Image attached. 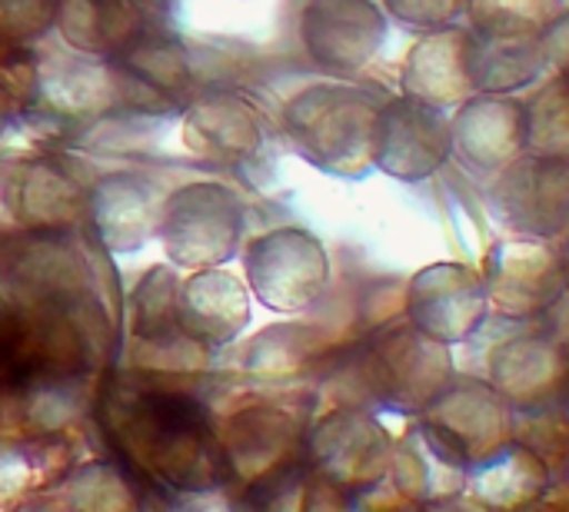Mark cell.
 <instances>
[{
  "instance_id": "30",
  "label": "cell",
  "mask_w": 569,
  "mask_h": 512,
  "mask_svg": "<svg viewBox=\"0 0 569 512\" xmlns=\"http://www.w3.org/2000/svg\"><path fill=\"white\" fill-rule=\"evenodd\" d=\"M567 486H569V453H567Z\"/></svg>"
},
{
  "instance_id": "7",
  "label": "cell",
  "mask_w": 569,
  "mask_h": 512,
  "mask_svg": "<svg viewBox=\"0 0 569 512\" xmlns=\"http://www.w3.org/2000/svg\"><path fill=\"white\" fill-rule=\"evenodd\" d=\"M453 153L447 110L400 93L383 100L373 123V167L393 180L417 183L433 177Z\"/></svg>"
},
{
  "instance_id": "29",
  "label": "cell",
  "mask_w": 569,
  "mask_h": 512,
  "mask_svg": "<svg viewBox=\"0 0 569 512\" xmlns=\"http://www.w3.org/2000/svg\"><path fill=\"white\" fill-rule=\"evenodd\" d=\"M563 347H567V353H569V327H563V323H553V330H550Z\"/></svg>"
},
{
  "instance_id": "15",
  "label": "cell",
  "mask_w": 569,
  "mask_h": 512,
  "mask_svg": "<svg viewBox=\"0 0 569 512\" xmlns=\"http://www.w3.org/2000/svg\"><path fill=\"white\" fill-rule=\"evenodd\" d=\"M390 486L400 500L417 506H440L467 493L470 463L423 420L393 440Z\"/></svg>"
},
{
  "instance_id": "2",
  "label": "cell",
  "mask_w": 569,
  "mask_h": 512,
  "mask_svg": "<svg viewBox=\"0 0 569 512\" xmlns=\"http://www.w3.org/2000/svg\"><path fill=\"white\" fill-rule=\"evenodd\" d=\"M240 240L243 203L230 187L217 180H197L163 197L157 243L177 270L227 267L240 257Z\"/></svg>"
},
{
  "instance_id": "5",
  "label": "cell",
  "mask_w": 569,
  "mask_h": 512,
  "mask_svg": "<svg viewBox=\"0 0 569 512\" xmlns=\"http://www.w3.org/2000/svg\"><path fill=\"white\" fill-rule=\"evenodd\" d=\"M307 456L333 490H373L390 476L393 440L377 416L360 406L323 413L307 433Z\"/></svg>"
},
{
  "instance_id": "4",
  "label": "cell",
  "mask_w": 569,
  "mask_h": 512,
  "mask_svg": "<svg viewBox=\"0 0 569 512\" xmlns=\"http://www.w3.org/2000/svg\"><path fill=\"white\" fill-rule=\"evenodd\" d=\"M243 280L267 310L303 313L330 287V257L303 227H273L243 250Z\"/></svg>"
},
{
  "instance_id": "20",
  "label": "cell",
  "mask_w": 569,
  "mask_h": 512,
  "mask_svg": "<svg viewBox=\"0 0 569 512\" xmlns=\"http://www.w3.org/2000/svg\"><path fill=\"white\" fill-rule=\"evenodd\" d=\"M550 490V463L523 440L507 443L483 463L470 466L467 493L473 503L490 510L533 506Z\"/></svg>"
},
{
  "instance_id": "12",
  "label": "cell",
  "mask_w": 569,
  "mask_h": 512,
  "mask_svg": "<svg viewBox=\"0 0 569 512\" xmlns=\"http://www.w3.org/2000/svg\"><path fill=\"white\" fill-rule=\"evenodd\" d=\"M567 377V347L547 327H530L493 347L483 380L517 413H537L557 406Z\"/></svg>"
},
{
  "instance_id": "14",
  "label": "cell",
  "mask_w": 569,
  "mask_h": 512,
  "mask_svg": "<svg viewBox=\"0 0 569 512\" xmlns=\"http://www.w3.org/2000/svg\"><path fill=\"white\" fill-rule=\"evenodd\" d=\"M250 287L223 267L190 270L177 287V333L203 350L233 343L250 327Z\"/></svg>"
},
{
  "instance_id": "24",
  "label": "cell",
  "mask_w": 569,
  "mask_h": 512,
  "mask_svg": "<svg viewBox=\"0 0 569 512\" xmlns=\"http://www.w3.org/2000/svg\"><path fill=\"white\" fill-rule=\"evenodd\" d=\"M60 0H0V33L3 37H40L57 23Z\"/></svg>"
},
{
  "instance_id": "8",
  "label": "cell",
  "mask_w": 569,
  "mask_h": 512,
  "mask_svg": "<svg viewBox=\"0 0 569 512\" xmlns=\"http://www.w3.org/2000/svg\"><path fill=\"white\" fill-rule=\"evenodd\" d=\"M483 283L490 293V310L517 323L543 320L567 297L560 250H550L547 240L517 233L487 253Z\"/></svg>"
},
{
  "instance_id": "18",
  "label": "cell",
  "mask_w": 569,
  "mask_h": 512,
  "mask_svg": "<svg viewBox=\"0 0 569 512\" xmlns=\"http://www.w3.org/2000/svg\"><path fill=\"white\" fill-rule=\"evenodd\" d=\"M403 93L427 100L440 110H453L463 103L470 87V30L463 27H437L427 30L407 53L400 73Z\"/></svg>"
},
{
  "instance_id": "25",
  "label": "cell",
  "mask_w": 569,
  "mask_h": 512,
  "mask_svg": "<svg viewBox=\"0 0 569 512\" xmlns=\"http://www.w3.org/2000/svg\"><path fill=\"white\" fill-rule=\"evenodd\" d=\"M380 7L413 30H437L467 13V0H380Z\"/></svg>"
},
{
  "instance_id": "28",
  "label": "cell",
  "mask_w": 569,
  "mask_h": 512,
  "mask_svg": "<svg viewBox=\"0 0 569 512\" xmlns=\"http://www.w3.org/2000/svg\"><path fill=\"white\" fill-rule=\"evenodd\" d=\"M560 267H563V283L569 293V237H563V247H560Z\"/></svg>"
},
{
  "instance_id": "22",
  "label": "cell",
  "mask_w": 569,
  "mask_h": 512,
  "mask_svg": "<svg viewBox=\"0 0 569 512\" xmlns=\"http://www.w3.org/2000/svg\"><path fill=\"white\" fill-rule=\"evenodd\" d=\"M530 153L569 157V77H553L527 100Z\"/></svg>"
},
{
  "instance_id": "27",
  "label": "cell",
  "mask_w": 569,
  "mask_h": 512,
  "mask_svg": "<svg viewBox=\"0 0 569 512\" xmlns=\"http://www.w3.org/2000/svg\"><path fill=\"white\" fill-rule=\"evenodd\" d=\"M557 410H560V416L569 423V377L567 383H563V390H560V400H557Z\"/></svg>"
},
{
  "instance_id": "26",
  "label": "cell",
  "mask_w": 569,
  "mask_h": 512,
  "mask_svg": "<svg viewBox=\"0 0 569 512\" xmlns=\"http://www.w3.org/2000/svg\"><path fill=\"white\" fill-rule=\"evenodd\" d=\"M540 40H543L547 63H550L560 77H569V10H557V13H553V20L543 27Z\"/></svg>"
},
{
  "instance_id": "16",
  "label": "cell",
  "mask_w": 569,
  "mask_h": 512,
  "mask_svg": "<svg viewBox=\"0 0 569 512\" xmlns=\"http://www.w3.org/2000/svg\"><path fill=\"white\" fill-rule=\"evenodd\" d=\"M160 190L150 177L137 170L103 173L87 193V217L110 253H137L157 240Z\"/></svg>"
},
{
  "instance_id": "9",
  "label": "cell",
  "mask_w": 569,
  "mask_h": 512,
  "mask_svg": "<svg viewBox=\"0 0 569 512\" xmlns=\"http://www.w3.org/2000/svg\"><path fill=\"white\" fill-rule=\"evenodd\" d=\"M300 43L320 70L353 77L383 50L387 10L373 0H307Z\"/></svg>"
},
{
  "instance_id": "13",
  "label": "cell",
  "mask_w": 569,
  "mask_h": 512,
  "mask_svg": "<svg viewBox=\"0 0 569 512\" xmlns=\"http://www.w3.org/2000/svg\"><path fill=\"white\" fill-rule=\"evenodd\" d=\"M453 110V153L467 167L480 173H500L530 150L527 103L513 93H470Z\"/></svg>"
},
{
  "instance_id": "23",
  "label": "cell",
  "mask_w": 569,
  "mask_h": 512,
  "mask_svg": "<svg viewBox=\"0 0 569 512\" xmlns=\"http://www.w3.org/2000/svg\"><path fill=\"white\" fill-rule=\"evenodd\" d=\"M557 7L560 0H467V17H470V30L477 33L540 37L543 27L553 20Z\"/></svg>"
},
{
  "instance_id": "6",
  "label": "cell",
  "mask_w": 569,
  "mask_h": 512,
  "mask_svg": "<svg viewBox=\"0 0 569 512\" xmlns=\"http://www.w3.org/2000/svg\"><path fill=\"white\" fill-rule=\"evenodd\" d=\"M493 213L517 237H569V157L523 153L503 167L490 190Z\"/></svg>"
},
{
  "instance_id": "11",
  "label": "cell",
  "mask_w": 569,
  "mask_h": 512,
  "mask_svg": "<svg viewBox=\"0 0 569 512\" xmlns=\"http://www.w3.org/2000/svg\"><path fill=\"white\" fill-rule=\"evenodd\" d=\"M420 420L433 426L470 466L517 440V410L477 377H453Z\"/></svg>"
},
{
  "instance_id": "19",
  "label": "cell",
  "mask_w": 569,
  "mask_h": 512,
  "mask_svg": "<svg viewBox=\"0 0 569 512\" xmlns=\"http://www.w3.org/2000/svg\"><path fill=\"white\" fill-rule=\"evenodd\" d=\"M187 143L207 160L220 163H250L263 147V123L247 100L230 90L203 93L190 103L183 120Z\"/></svg>"
},
{
  "instance_id": "21",
  "label": "cell",
  "mask_w": 569,
  "mask_h": 512,
  "mask_svg": "<svg viewBox=\"0 0 569 512\" xmlns=\"http://www.w3.org/2000/svg\"><path fill=\"white\" fill-rule=\"evenodd\" d=\"M543 40L530 33L493 37L470 30V87L473 93H517L547 73Z\"/></svg>"
},
{
  "instance_id": "17",
  "label": "cell",
  "mask_w": 569,
  "mask_h": 512,
  "mask_svg": "<svg viewBox=\"0 0 569 512\" xmlns=\"http://www.w3.org/2000/svg\"><path fill=\"white\" fill-rule=\"evenodd\" d=\"M160 0H60L57 27L83 53H133L157 40Z\"/></svg>"
},
{
  "instance_id": "3",
  "label": "cell",
  "mask_w": 569,
  "mask_h": 512,
  "mask_svg": "<svg viewBox=\"0 0 569 512\" xmlns=\"http://www.w3.org/2000/svg\"><path fill=\"white\" fill-rule=\"evenodd\" d=\"M457 377L450 347L420 327L390 323L363 350V380L373 400L390 410L423 413Z\"/></svg>"
},
{
  "instance_id": "10",
  "label": "cell",
  "mask_w": 569,
  "mask_h": 512,
  "mask_svg": "<svg viewBox=\"0 0 569 512\" xmlns=\"http://www.w3.org/2000/svg\"><path fill=\"white\" fill-rule=\"evenodd\" d=\"M407 320L433 340L457 347L473 340L490 317L483 273L467 263H430L407 283Z\"/></svg>"
},
{
  "instance_id": "1",
  "label": "cell",
  "mask_w": 569,
  "mask_h": 512,
  "mask_svg": "<svg viewBox=\"0 0 569 512\" xmlns=\"http://www.w3.org/2000/svg\"><path fill=\"white\" fill-rule=\"evenodd\" d=\"M380 100L353 83H313L283 107L293 150L323 173L363 177L373 167V123Z\"/></svg>"
}]
</instances>
